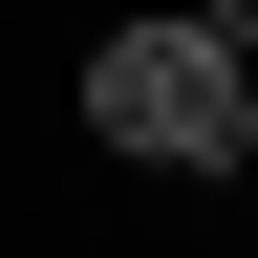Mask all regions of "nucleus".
Returning a JSON list of instances; mask_svg holds the SVG:
<instances>
[{"instance_id":"obj_1","label":"nucleus","mask_w":258,"mask_h":258,"mask_svg":"<svg viewBox=\"0 0 258 258\" xmlns=\"http://www.w3.org/2000/svg\"><path fill=\"white\" fill-rule=\"evenodd\" d=\"M86 129H108V151H151V172H237V43H194V22L86 43Z\"/></svg>"},{"instance_id":"obj_2","label":"nucleus","mask_w":258,"mask_h":258,"mask_svg":"<svg viewBox=\"0 0 258 258\" xmlns=\"http://www.w3.org/2000/svg\"><path fill=\"white\" fill-rule=\"evenodd\" d=\"M194 43H237V64H258V0H194Z\"/></svg>"},{"instance_id":"obj_3","label":"nucleus","mask_w":258,"mask_h":258,"mask_svg":"<svg viewBox=\"0 0 258 258\" xmlns=\"http://www.w3.org/2000/svg\"><path fill=\"white\" fill-rule=\"evenodd\" d=\"M237 172H258V64H237Z\"/></svg>"}]
</instances>
